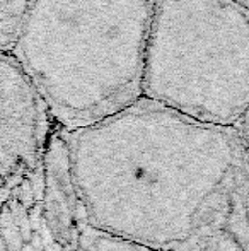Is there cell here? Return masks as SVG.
I'll use <instances>...</instances> for the list:
<instances>
[{"label": "cell", "mask_w": 249, "mask_h": 251, "mask_svg": "<svg viewBox=\"0 0 249 251\" xmlns=\"http://www.w3.org/2000/svg\"><path fill=\"white\" fill-rule=\"evenodd\" d=\"M77 248L82 251H150L128 239L108 234L82 222L77 236Z\"/></svg>", "instance_id": "cell-7"}, {"label": "cell", "mask_w": 249, "mask_h": 251, "mask_svg": "<svg viewBox=\"0 0 249 251\" xmlns=\"http://www.w3.org/2000/svg\"><path fill=\"white\" fill-rule=\"evenodd\" d=\"M0 251H82L62 250L45 229L40 200H23L0 214Z\"/></svg>", "instance_id": "cell-6"}, {"label": "cell", "mask_w": 249, "mask_h": 251, "mask_svg": "<svg viewBox=\"0 0 249 251\" xmlns=\"http://www.w3.org/2000/svg\"><path fill=\"white\" fill-rule=\"evenodd\" d=\"M63 137L87 226L150 251H248V126L138 98Z\"/></svg>", "instance_id": "cell-1"}, {"label": "cell", "mask_w": 249, "mask_h": 251, "mask_svg": "<svg viewBox=\"0 0 249 251\" xmlns=\"http://www.w3.org/2000/svg\"><path fill=\"white\" fill-rule=\"evenodd\" d=\"M154 0H29L10 55L55 125H92L142 98Z\"/></svg>", "instance_id": "cell-2"}, {"label": "cell", "mask_w": 249, "mask_h": 251, "mask_svg": "<svg viewBox=\"0 0 249 251\" xmlns=\"http://www.w3.org/2000/svg\"><path fill=\"white\" fill-rule=\"evenodd\" d=\"M248 12L234 0H154L142 98L203 123L248 126Z\"/></svg>", "instance_id": "cell-3"}, {"label": "cell", "mask_w": 249, "mask_h": 251, "mask_svg": "<svg viewBox=\"0 0 249 251\" xmlns=\"http://www.w3.org/2000/svg\"><path fill=\"white\" fill-rule=\"evenodd\" d=\"M40 210L51 241L62 250L77 248V236L82 219L70 173L65 137L58 125H55L45 151Z\"/></svg>", "instance_id": "cell-5"}, {"label": "cell", "mask_w": 249, "mask_h": 251, "mask_svg": "<svg viewBox=\"0 0 249 251\" xmlns=\"http://www.w3.org/2000/svg\"><path fill=\"white\" fill-rule=\"evenodd\" d=\"M29 0H0V50L10 51Z\"/></svg>", "instance_id": "cell-8"}, {"label": "cell", "mask_w": 249, "mask_h": 251, "mask_svg": "<svg viewBox=\"0 0 249 251\" xmlns=\"http://www.w3.org/2000/svg\"><path fill=\"white\" fill-rule=\"evenodd\" d=\"M55 122L23 67L0 50V214L9 203L41 193L46 144Z\"/></svg>", "instance_id": "cell-4"}]
</instances>
